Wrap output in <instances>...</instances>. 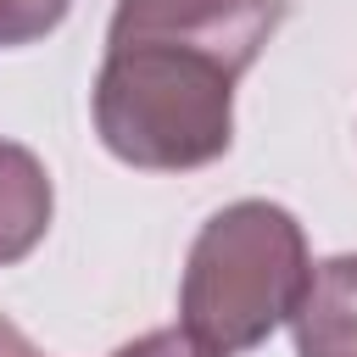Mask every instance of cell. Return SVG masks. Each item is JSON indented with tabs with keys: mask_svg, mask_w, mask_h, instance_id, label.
<instances>
[{
	"mask_svg": "<svg viewBox=\"0 0 357 357\" xmlns=\"http://www.w3.org/2000/svg\"><path fill=\"white\" fill-rule=\"evenodd\" d=\"M73 0H0V50L33 45L67 22Z\"/></svg>",
	"mask_w": 357,
	"mask_h": 357,
	"instance_id": "5b68a950",
	"label": "cell"
},
{
	"mask_svg": "<svg viewBox=\"0 0 357 357\" xmlns=\"http://www.w3.org/2000/svg\"><path fill=\"white\" fill-rule=\"evenodd\" d=\"M312 273L307 229L279 201H229L190 240L178 324L218 351H251L290 324Z\"/></svg>",
	"mask_w": 357,
	"mask_h": 357,
	"instance_id": "7a4b0ae2",
	"label": "cell"
},
{
	"mask_svg": "<svg viewBox=\"0 0 357 357\" xmlns=\"http://www.w3.org/2000/svg\"><path fill=\"white\" fill-rule=\"evenodd\" d=\"M290 335L296 357H357V251L312 262Z\"/></svg>",
	"mask_w": 357,
	"mask_h": 357,
	"instance_id": "3957f363",
	"label": "cell"
},
{
	"mask_svg": "<svg viewBox=\"0 0 357 357\" xmlns=\"http://www.w3.org/2000/svg\"><path fill=\"white\" fill-rule=\"evenodd\" d=\"M0 357H39V351H33V340H28L11 318H0Z\"/></svg>",
	"mask_w": 357,
	"mask_h": 357,
	"instance_id": "52a82bcc",
	"label": "cell"
},
{
	"mask_svg": "<svg viewBox=\"0 0 357 357\" xmlns=\"http://www.w3.org/2000/svg\"><path fill=\"white\" fill-rule=\"evenodd\" d=\"M50 212H56V190L45 162L28 145L0 139V268L39 251V240L50 234Z\"/></svg>",
	"mask_w": 357,
	"mask_h": 357,
	"instance_id": "277c9868",
	"label": "cell"
},
{
	"mask_svg": "<svg viewBox=\"0 0 357 357\" xmlns=\"http://www.w3.org/2000/svg\"><path fill=\"white\" fill-rule=\"evenodd\" d=\"M284 0H117L89 89L100 145L145 173H190L234 145V84Z\"/></svg>",
	"mask_w": 357,
	"mask_h": 357,
	"instance_id": "6da1fadb",
	"label": "cell"
},
{
	"mask_svg": "<svg viewBox=\"0 0 357 357\" xmlns=\"http://www.w3.org/2000/svg\"><path fill=\"white\" fill-rule=\"evenodd\" d=\"M112 357H229V351H218V346H206L201 335H190L184 324H173V329H151V335L117 346Z\"/></svg>",
	"mask_w": 357,
	"mask_h": 357,
	"instance_id": "8992f818",
	"label": "cell"
}]
</instances>
